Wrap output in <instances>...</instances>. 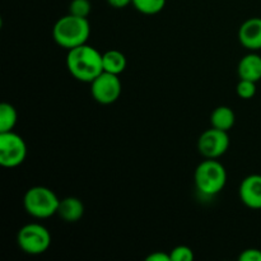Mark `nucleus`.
Here are the masks:
<instances>
[{
    "label": "nucleus",
    "instance_id": "f257e3e1",
    "mask_svg": "<svg viewBox=\"0 0 261 261\" xmlns=\"http://www.w3.org/2000/svg\"><path fill=\"white\" fill-rule=\"evenodd\" d=\"M66 68L79 82L92 83L103 71L102 54L87 43L68 50Z\"/></svg>",
    "mask_w": 261,
    "mask_h": 261
},
{
    "label": "nucleus",
    "instance_id": "f03ea898",
    "mask_svg": "<svg viewBox=\"0 0 261 261\" xmlns=\"http://www.w3.org/2000/svg\"><path fill=\"white\" fill-rule=\"evenodd\" d=\"M91 35V25L88 18L75 17L69 13L61 17L53 28V36L55 42L66 50L84 45Z\"/></svg>",
    "mask_w": 261,
    "mask_h": 261
},
{
    "label": "nucleus",
    "instance_id": "7ed1b4c3",
    "mask_svg": "<svg viewBox=\"0 0 261 261\" xmlns=\"http://www.w3.org/2000/svg\"><path fill=\"white\" fill-rule=\"evenodd\" d=\"M194 181L200 194L205 196L217 195L226 186L227 171L221 162L206 158L195 170Z\"/></svg>",
    "mask_w": 261,
    "mask_h": 261
},
{
    "label": "nucleus",
    "instance_id": "20e7f679",
    "mask_svg": "<svg viewBox=\"0 0 261 261\" xmlns=\"http://www.w3.org/2000/svg\"><path fill=\"white\" fill-rule=\"evenodd\" d=\"M60 199L51 189L45 186H33L28 189L23 199L25 212L35 218L43 219L58 214Z\"/></svg>",
    "mask_w": 261,
    "mask_h": 261
},
{
    "label": "nucleus",
    "instance_id": "39448f33",
    "mask_svg": "<svg viewBox=\"0 0 261 261\" xmlns=\"http://www.w3.org/2000/svg\"><path fill=\"white\" fill-rule=\"evenodd\" d=\"M18 246L28 255H41L51 245V234L45 226L30 223L23 226L17 234Z\"/></svg>",
    "mask_w": 261,
    "mask_h": 261
},
{
    "label": "nucleus",
    "instance_id": "423d86ee",
    "mask_svg": "<svg viewBox=\"0 0 261 261\" xmlns=\"http://www.w3.org/2000/svg\"><path fill=\"white\" fill-rule=\"evenodd\" d=\"M27 155V145L20 135L14 132L0 133V165L14 168L22 165Z\"/></svg>",
    "mask_w": 261,
    "mask_h": 261
},
{
    "label": "nucleus",
    "instance_id": "0eeeda50",
    "mask_svg": "<svg viewBox=\"0 0 261 261\" xmlns=\"http://www.w3.org/2000/svg\"><path fill=\"white\" fill-rule=\"evenodd\" d=\"M122 86L119 75L102 71L91 83L92 97L101 105H111L119 99Z\"/></svg>",
    "mask_w": 261,
    "mask_h": 261
},
{
    "label": "nucleus",
    "instance_id": "6e6552de",
    "mask_svg": "<svg viewBox=\"0 0 261 261\" xmlns=\"http://www.w3.org/2000/svg\"><path fill=\"white\" fill-rule=\"evenodd\" d=\"M229 137L228 132L216 129L212 126L200 135L198 142L199 152L203 157L217 160L228 150Z\"/></svg>",
    "mask_w": 261,
    "mask_h": 261
},
{
    "label": "nucleus",
    "instance_id": "1a4fd4ad",
    "mask_svg": "<svg viewBox=\"0 0 261 261\" xmlns=\"http://www.w3.org/2000/svg\"><path fill=\"white\" fill-rule=\"evenodd\" d=\"M240 199L250 209H261V175H250L240 185Z\"/></svg>",
    "mask_w": 261,
    "mask_h": 261
},
{
    "label": "nucleus",
    "instance_id": "9d476101",
    "mask_svg": "<svg viewBox=\"0 0 261 261\" xmlns=\"http://www.w3.org/2000/svg\"><path fill=\"white\" fill-rule=\"evenodd\" d=\"M239 38L247 50H261V18L254 17L245 20L240 27Z\"/></svg>",
    "mask_w": 261,
    "mask_h": 261
},
{
    "label": "nucleus",
    "instance_id": "9b49d317",
    "mask_svg": "<svg viewBox=\"0 0 261 261\" xmlns=\"http://www.w3.org/2000/svg\"><path fill=\"white\" fill-rule=\"evenodd\" d=\"M84 214V204L82 203L81 199L69 196L60 200L58 209V216L64 219L68 223H74L78 222Z\"/></svg>",
    "mask_w": 261,
    "mask_h": 261
},
{
    "label": "nucleus",
    "instance_id": "f8f14e48",
    "mask_svg": "<svg viewBox=\"0 0 261 261\" xmlns=\"http://www.w3.org/2000/svg\"><path fill=\"white\" fill-rule=\"evenodd\" d=\"M240 79L259 82L261 79V56L257 54H249L240 60L239 64Z\"/></svg>",
    "mask_w": 261,
    "mask_h": 261
},
{
    "label": "nucleus",
    "instance_id": "ddd939ff",
    "mask_svg": "<svg viewBox=\"0 0 261 261\" xmlns=\"http://www.w3.org/2000/svg\"><path fill=\"white\" fill-rule=\"evenodd\" d=\"M236 122V115L228 106H219L212 112L211 124L216 129L229 132Z\"/></svg>",
    "mask_w": 261,
    "mask_h": 261
},
{
    "label": "nucleus",
    "instance_id": "4468645a",
    "mask_svg": "<svg viewBox=\"0 0 261 261\" xmlns=\"http://www.w3.org/2000/svg\"><path fill=\"white\" fill-rule=\"evenodd\" d=\"M102 63H103V71L120 75L126 69V58L119 50H109L102 54Z\"/></svg>",
    "mask_w": 261,
    "mask_h": 261
},
{
    "label": "nucleus",
    "instance_id": "2eb2a0df",
    "mask_svg": "<svg viewBox=\"0 0 261 261\" xmlns=\"http://www.w3.org/2000/svg\"><path fill=\"white\" fill-rule=\"evenodd\" d=\"M17 110L14 106L7 102L0 105V133L13 132L15 124H17Z\"/></svg>",
    "mask_w": 261,
    "mask_h": 261
},
{
    "label": "nucleus",
    "instance_id": "dca6fc26",
    "mask_svg": "<svg viewBox=\"0 0 261 261\" xmlns=\"http://www.w3.org/2000/svg\"><path fill=\"white\" fill-rule=\"evenodd\" d=\"M138 12L147 15L157 14L162 12L166 5V0H133L132 3Z\"/></svg>",
    "mask_w": 261,
    "mask_h": 261
},
{
    "label": "nucleus",
    "instance_id": "f3484780",
    "mask_svg": "<svg viewBox=\"0 0 261 261\" xmlns=\"http://www.w3.org/2000/svg\"><path fill=\"white\" fill-rule=\"evenodd\" d=\"M91 10L92 5L89 0H71L70 5H69V13L75 17L88 18Z\"/></svg>",
    "mask_w": 261,
    "mask_h": 261
},
{
    "label": "nucleus",
    "instance_id": "a211bd4d",
    "mask_svg": "<svg viewBox=\"0 0 261 261\" xmlns=\"http://www.w3.org/2000/svg\"><path fill=\"white\" fill-rule=\"evenodd\" d=\"M237 94L242 99H251L256 94V82L240 79L237 84Z\"/></svg>",
    "mask_w": 261,
    "mask_h": 261
},
{
    "label": "nucleus",
    "instance_id": "6ab92c4d",
    "mask_svg": "<svg viewBox=\"0 0 261 261\" xmlns=\"http://www.w3.org/2000/svg\"><path fill=\"white\" fill-rule=\"evenodd\" d=\"M171 261H191L194 259V251L188 246H176L170 252Z\"/></svg>",
    "mask_w": 261,
    "mask_h": 261
},
{
    "label": "nucleus",
    "instance_id": "aec40b11",
    "mask_svg": "<svg viewBox=\"0 0 261 261\" xmlns=\"http://www.w3.org/2000/svg\"><path fill=\"white\" fill-rule=\"evenodd\" d=\"M240 261H261V250L246 249L240 255Z\"/></svg>",
    "mask_w": 261,
    "mask_h": 261
},
{
    "label": "nucleus",
    "instance_id": "412c9836",
    "mask_svg": "<svg viewBox=\"0 0 261 261\" xmlns=\"http://www.w3.org/2000/svg\"><path fill=\"white\" fill-rule=\"evenodd\" d=\"M147 261H171L170 254H166L163 251H157L154 254H150L147 257Z\"/></svg>",
    "mask_w": 261,
    "mask_h": 261
},
{
    "label": "nucleus",
    "instance_id": "4be33fe9",
    "mask_svg": "<svg viewBox=\"0 0 261 261\" xmlns=\"http://www.w3.org/2000/svg\"><path fill=\"white\" fill-rule=\"evenodd\" d=\"M107 3H109L111 7L116 8V9H121V8H125L129 4H132L133 0H107Z\"/></svg>",
    "mask_w": 261,
    "mask_h": 261
}]
</instances>
